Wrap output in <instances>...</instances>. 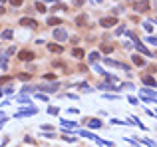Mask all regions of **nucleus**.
Masks as SVG:
<instances>
[{
	"label": "nucleus",
	"instance_id": "f257e3e1",
	"mask_svg": "<svg viewBox=\"0 0 157 147\" xmlns=\"http://www.w3.org/2000/svg\"><path fill=\"white\" fill-rule=\"evenodd\" d=\"M129 38L133 40V46H135V48H137V52H141L143 56H151V52H149V50H147L145 46H143V44H141V42H139V40H137V36H135L133 32H129Z\"/></svg>",
	"mask_w": 157,
	"mask_h": 147
},
{
	"label": "nucleus",
	"instance_id": "f03ea898",
	"mask_svg": "<svg viewBox=\"0 0 157 147\" xmlns=\"http://www.w3.org/2000/svg\"><path fill=\"white\" fill-rule=\"evenodd\" d=\"M103 62H105L107 66H112V68H121V70H125V72H129V70H131L129 66H125V64H121V62H115V60H110V58H105Z\"/></svg>",
	"mask_w": 157,
	"mask_h": 147
},
{
	"label": "nucleus",
	"instance_id": "7ed1b4c3",
	"mask_svg": "<svg viewBox=\"0 0 157 147\" xmlns=\"http://www.w3.org/2000/svg\"><path fill=\"white\" fill-rule=\"evenodd\" d=\"M101 26H103V28H113V26H115V24H117V18H115V16H110V18H101Z\"/></svg>",
	"mask_w": 157,
	"mask_h": 147
},
{
	"label": "nucleus",
	"instance_id": "20e7f679",
	"mask_svg": "<svg viewBox=\"0 0 157 147\" xmlns=\"http://www.w3.org/2000/svg\"><path fill=\"white\" fill-rule=\"evenodd\" d=\"M54 38L60 40V42H64V40H68V32L64 28H56V30H54Z\"/></svg>",
	"mask_w": 157,
	"mask_h": 147
},
{
	"label": "nucleus",
	"instance_id": "39448f33",
	"mask_svg": "<svg viewBox=\"0 0 157 147\" xmlns=\"http://www.w3.org/2000/svg\"><path fill=\"white\" fill-rule=\"evenodd\" d=\"M18 58L24 60V62H32L34 60V52H30V50H22V52L18 54Z\"/></svg>",
	"mask_w": 157,
	"mask_h": 147
},
{
	"label": "nucleus",
	"instance_id": "423d86ee",
	"mask_svg": "<svg viewBox=\"0 0 157 147\" xmlns=\"http://www.w3.org/2000/svg\"><path fill=\"white\" fill-rule=\"evenodd\" d=\"M133 8H135V12H147L149 10V2H147V0H141V2L135 4Z\"/></svg>",
	"mask_w": 157,
	"mask_h": 147
},
{
	"label": "nucleus",
	"instance_id": "0eeeda50",
	"mask_svg": "<svg viewBox=\"0 0 157 147\" xmlns=\"http://www.w3.org/2000/svg\"><path fill=\"white\" fill-rule=\"evenodd\" d=\"M20 24H22V26H26V28H38V22H36L34 18H22V20H20Z\"/></svg>",
	"mask_w": 157,
	"mask_h": 147
},
{
	"label": "nucleus",
	"instance_id": "6e6552de",
	"mask_svg": "<svg viewBox=\"0 0 157 147\" xmlns=\"http://www.w3.org/2000/svg\"><path fill=\"white\" fill-rule=\"evenodd\" d=\"M48 52H52V54H62V52H64V46L62 44H48Z\"/></svg>",
	"mask_w": 157,
	"mask_h": 147
},
{
	"label": "nucleus",
	"instance_id": "1a4fd4ad",
	"mask_svg": "<svg viewBox=\"0 0 157 147\" xmlns=\"http://www.w3.org/2000/svg\"><path fill=\"white\" fill-rule=\"evenodd\" d=\"M60 86L58 84H52V86H36V91H56Z\"/></svg>",
	"mask_w": 157,
	"mask_h": 147
},
{
	"label": "nucleus",
	"instance_id": "9d476101",
	"mask_svg": "<svg viewBox=\"0 0 157 147\" xmlns=\"http://www.w3.org/2000/svg\"><path fill=\"white\" fill-rule=\"evenodd\" d=\"M141 82L147 84V86H151V88H157V82H155L153 76H141Z\"/></svg>",
	"mask_w": 157,
	"mask_h": 147
},
{
	"label": "nucleus",
	"instance_id": "9b49d317",
	"mask_svg": "<svg viewBox=\"0 0 157 147\" xmlns=\"http://www.w3.org/2000/svg\"><path fill=\"white\" fill-rule=\"evenodd\" d=\"M36 113V107H30V109H22V111L14 113V117H24V115H34Z\"/></svg>",
	"mask_w": 157,
	"mask_h": 147
},
{
	"label": "nucleus",
	"instance_id": "f8f14e48",
	"mask_svg": "<svg viewBox=\"0 0 157 147\" xmlns=\"http://www.w3.org/2000/svg\"><path fill=\"white\" fill-rule=\"evenodd\" d=\"M88 127H91V129H100V127H103V123H101L100 119H88Z\"/></svg>",
	"mask_w": 157,
	"mask_h": 147
},
{
	"label": "nucleus",
	"instance_id": "ddd939ff",
	"mask_svg": "<svg viewBox=\"0 0 157 147\" xmlns=\"http://www.w3.org/2000/svg\"><path fill=\"white\" fill-rule=\"evenodd\" d=\"M86 22H88V14H80V16H76V24H78V26H86Z\"/></svg>",
	"mask_w": 157,
	"mask_h": 147
},
{
	"label": "nucleus",
	"instance_id": "4468645a",
	"mask_svg": "<svg viewBox=\"0 0 157 147\" xmlns=\"http://www.w3.org/2000/svg\"><path fill=\"white\" fill-rule=\"evenodd\" d=\"M72 56L76 58V60H82V58H84V50H82V48H74Z\"/></svg>",
	"mask_w": 157,
	"mask_h": 147
},
{
	"label": "nucleus",
	"instance_id": "2eb2a0df",
	"mask_svg": "<svg viewBox=\"0 0 157 147\" xmlns=\"http://www.w3.org/2000/svg\"><path fill=\"white\" fill-rule=\"evenodd\" d=\"M0 38H2V40H12V38H14V32H12V30H4V32L0 34Z\"/></svg>",
	"mask_w": 157,
	"mask_h": 147
},
{
	"label": "nucleus",
	"instance_id": "dca6fc26",
	"mask_svg": "<svg viewBox=\"0 0 157 147\" xmlns=\"http://www.w3.org/2000/svg\"><path fill=\"white\" fill-rule=\"evenodd\" d=\"M88 60H90V64H96V62L100 60V54H98V52H91L90 56H88Z\"/></svg>",
	"mask_w": 157,
	"mask_h": 147
},
{
	"label": "nucleus",
	"instance_id": "f3484780",
	"mask_svg": "<svg viewBox=\"0 0 157 147\" xmlns=\"http://www.w3.org/2000/svg\"><path fill=\"white\" fill-rule=\"evenodd\" d=\"M60 123L64 125V127H74V129H76V125H78L76 121H68V119H60Z\"/></svg>",
	"mask_w": 157,
	"mask_h": 147
},
{
	"label": "nucleus",
	"instance_id": "a211bd4d",
	"mask_svg": "<svg viewBox=\"0 0 157 147\" xmlns=\"http://www.w3.org/2000/svg\"><path fill=\"white\" fill-rule=\"evenodd\" d=\"M36 10H38V12H42V14H44V12L48 10V8H46V2H36Z\"/></svg>",
	"mask_w": 157,
	"mask_h": 147
},
{
	"label": "nucleus",
	"instance_id": "6ab92c4d",
	"mask_svg": "<svg viewBox=\"0 0 157 147\" xmlns=\"http://www.w3.org/2000/svg\"><path fill=\"white\" fill-rule=\"evenodd\" d=\"M48 24L50 26H58V24H62V22H60V18H56V16H50L48 18Z\"/></svg>",
	"mask_w": 157,
	"mask_h": 147
},
{
	"label": "nucleus",
	"instance_id": "aec40b11",
	"mask_svg": "<svg viewBox=\"0 0 157 147\" xmlns=\"http://www.w3.org/2000/svg\"><path fill=\"white\" fill-rule=\"evenodd\" d=\"M133 64H135V66H145V60L139 58V56H133Z\"/></svg>",
	"mask_w": 157,
	"mask_h": 147
},
{
	"label": "nucleus",
	"instance_id": "412c9836",
	"mask_svg": "<svg viewBox=\"0 0 157 147\" xmlns=\"http://www.w3.org/2000/svg\"><path fill=\"white\" fill-rule=\"evenodd\" d=\"M129 119H131V123H133V125H137V127H139V129H145V125L141 123V121H139V119H137V117H129Z\"/></svg>",
	"mask_w": 157,
	"mask_h": 147
},
{
	"label": "nucleus",
	"instance_id": "4be33fe9",
	"mask_svg": "<svg viewBox=\"0 0 157 147\" xmlns=\"http://www.w3.org/2000/svg\"><path fill=\"white\" fill-rule=\"evenodd\" d=\"M101 50H103L105 54H110V52L113 50V46H112V44H103V46H101Z\"/></svg>",
	"mask_w": 157,
	"mask_h": 147
},
{
	"label": "nucleus",
	"instance_id": "5701e85b",
	"mask_svg": "<svg viewBox=\"0 0 157 147\" xmlns=\"http://www.w3.org/2000/svg\"><path fill=\"white\" fill-rule=\"evenodd\" d=\"M147 44L157 46V36H149V38H147Z\"/></svg>",
	"mask_w": 157,
	"mask_h": 147
},
{
	"label": "nucleus",
	"instance_id": "b1692460",
	"mask_svg": "<svg viewBox=\"0 0 157 147\" xmlns=\"http://www.w3.org/2000/svg\"><path fill=\"white\" fill-rule=\"evenodd\" d=\"M143 28H145L147 32H153V24L151 22H143Z\"/></svg>",
	"mask_w": 157,
	"mask_h": 147
},
{
	"label": "nucleus",
	"instance_id": "393cba45",
	"mask_svg": "<svg viewBox=\"0 0 157 147\" xmlns=\"http://www.w3.org/2000/svg\"><path fill=\"white\" fill-rule=\"evenodd\" d=\"M10 4H12V6H16V8H18V6H22V4H24V0H10Z\"/></svg>",
	"mask_w": 157,
	"mask_h": 147
},
{
	"label": "nucleus",
	"instance_id": "a878e982",
	"mask_svg": "<svg viewBox=\"0 0 157 147\" xmlns=\"http://www.w3.org/2000/svg\"><path fill=\"white\" fill-rule=\"evenodd\" d=\"M14 52H16V48L12 46V48H8V50H6V54H4V56H6V58H10L12 54H14Z\"/></svg>",
	"mask_w": 157,
	"mask_h": 147
},
{
	"label": "nucleus",
	"instance_id": "bb28decb",
	"mask_svg": "<svg viewBox=\"0 0 157 147\" xmlns=\"http://www.w3.org/2000/svg\"><path fill=\"white\" fill-rule=\"evenodd\" d=\"M10 76H0V86H2V84H6V82H10Z\"/></svg>",
	"mask_w": 157,
	"mask_h": 147
},
{
	"label": "nucleus",
	"instance_id": "cd10ccee",
	"mask_svg": "<svg viewBox=\"0 0 157 147\" xmlns=\"http://www.w3.org/2000/svg\"><path fill=\"white\" fill-rule=\"evenodd\" d=\"M80 88H82V91H91V88L88 84H80Z\"/></svg>",
	"mask_w": 157,
	"mask_h": 147
},
{
	"label": "nucleus",
	"instance_id": "c85d7f7f",
	"mask_svg": "<svg viewBox=\"0 0 157 147\" xmlns=\"http://www.w3.org/2000/svg\"><path fill=\"white\" fill-rule=\"evenodd\" d=\"M127 100H129V103H133V105H137V103H139V100H137V98H133V95H129Z\"/></svg>",
	"mask_w": 157,
	"mask_h": 147
},
{
	"label": "nucleus",
	"instance_id": "c756f323",
	"mask_svg": "<svg viewBox=\"0 0 157 147\" xmlns=\"http://www.w3.org/2000/svg\"><path fill=\"white\" fill-rule=\"evenodd\" d=\"M18 103H32V102H30V98H20Z\"/></svg>",
	"mask_w": 157,
	"mask_h": 147
},
{
	"label": "nucleus",
	"instance_id": "7c9ffc66",
	"mask_svg": "<svg viewBox=\"0 0 157 147\" xmlns=\"http://www.w3.org/2000/svg\"><path fill=\"white\" fill-rule=\"evenodd\" d=\"M124 32H125V26H119V28L115 30V34H124Z\"/></svg>",
	"mask_w": 157,
	"mask_h": 147
},
{
	"label": "nucleus",
	"instance_id": "2f4dec72",
	"mask_svg": "<svg viewBox=\"0 0 157 147\" xmlns=\"http://www.w3.org/2000/svg\"><path fill=\"white\" fill-rule=\"evenodd\" d=\"M44 79H56V76H54V74H46Z\"/></svg>",
	"mask_w": 157,
	"mask_h": 147
},
{
	"label": "nucleus",
	"instance_id": "473e14b6",
	"mask_svg": "<svg viewBox=\"0 0 157 147\" xmlns=\"http://www.w3.org/2000/svg\"><path fill=\"white\" fill-rule=\"evenodd\" d=\"M18 78H20V79H30V74H20Z\"/></svg>",
	"mask_w": 157,
	"mask_h": 147
},
{
	"label": "nucleus",
	"instance_id": "72a5a7b5",
	"mask_svg": "<svg viewBox=\"0 0 157 147\" xmlns=\"http://www.w3.org/2000/svg\"><path fill=\"white\" fill-rule=\"evenodd\" d=\"M48 113H52V115H56V113H58V107H50V109H48Z\"/></svg>",
	"mask_w": 157,
	"mask_h": 147
},
{
	"label": "nucleus",
	"instance_id": "f704fd0d",
	"mask_svg": "<svg viewBox=\"0 0 157 147\" xmlns=\"http://www.w3.org/2000/svg\"><path fill=\"white\" fill-rule=\"evenodd\" d=\"M74 4H76V6H82V4H84V0H74Z\"/></svg>",
	"mask_w": 157,
	"mask_h": 147
},
{
	"label": "nucleus",
	"instance_id": "c9c22d12",
	"mask_svg": "<svg viewBox=\"0 0 157 147\" xmlns=\"http://www.w3.org/2000/svg\"><path fill=\"white\" fill-rule=\"evenodd\" d=\"M149 70H151V72L155 74V72H157V66H151V68H149Z\"/></svg>",
	"mask_w": 157,
	"mask_h": 147
},
{
	"label": "nucleus",
	"instance_id": "e433bc0d",
	"mask_svg": "<svg viewBox=\"0 0 157 147\" xmlns=\"http://www.w3.org/2000/svg\"><path fill=\"white\" fill-rule=\"evenodd\" d=\"M4 12H6V10H4V8H2V6H0V16H2V14H4Z\"/></svg>",
	"mask_w": 157,
	"mask_h": 147
},
{
	"label": "nucleus",
	"instance_id": "4c0bfd02",
	"mask_svg": "<svg viewBox=\"0 0 157 147\" xmlns=\"http://www.w3.org/2000/svg\"><path fill=\"white\" fill-rule=\"evenodd\" d=\"M94 2H96V4H100V2H101V0H94Z\"/></svg>",
	"mask_w": 157,
	"mask_h": 147
},
{
	"label": "nucleus",
	"instance_id": "58836bf2",
	"mask_svg": "<svg viewBox=\"0 0 157 147\" xmlns=\"http://www.w3.org/2000/svg\"><path fill=\"white\" fill-rule=\"evenodd\" d=\"M2 2H4V0H0V4H2Z\"/></svg>",
	"mask_w": 157,
	"mask_h": 147
},
{
	"label": "nucleus",
	"instance_id": "ea45409f",
	"mask_svg": "<svg viewBox=\"0 0 157 147\" xmlns=\"http://www.w3.org/2000/svg\"><path fill=\"white\" fill-rule=\"evenodd\" d=\"M0 95H2V91H0Z\"/></svg>",
	"mask_w": 157,
	"mask_h": 147
},
{
	"label": "nucleus",
	"instance_id": "a19ab883",
	"mask_svg": "<svg viewBox=\"0 0 157 147\" xmlns=\"http://www.w3.org/2000/svg\"><path fill=\"white\" fill-rule=\"evenodd\" d=\"M155 56H157V54H155Z\"/></svg>",
	"mask_w": 157,
	"mask_h": 147
}]
</instances>
